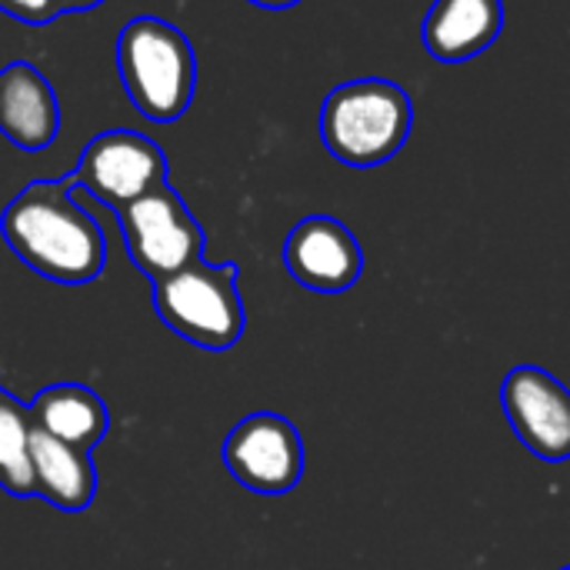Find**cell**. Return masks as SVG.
Masks as SVG:
<instances>
[{
  "label": "cell",
  "instance_id": "obj_1",
  "mask_svg": "<svg viewBox=\"0 0 570 570\" xmlns=\"http://www.w3.org/2000/svg\"><path fill=\"white\" fill-rule=\"evenodd\" d=\"M73 174L33 180L0 214V234L13 257L53 284H90L100 277L107 244L100 224L73 200Z\"/></svg>",
  "mask_w": 570,
  "mask_h": 570
},
{
  "label": "cell",
  "instance_id": "obj_2",
  "mask_svg": "<svg viewBox=\"0 0 570 570\" xmlns=\"http://www.w3.org/2000/svg\"><path fill=\"white\" fill-rule=\"evenodd\" d=\"M117 73L137 114L154 124H174L187 114L197 90L194 43L170 20L140 13L117 37Z\"/></svg>",
  "mask_w": 570,
  "mask_h": 570
},
{
  "label": "cell",
  "instance_id": "obj_3",
  "mask_svg": "<svg viewBox=\"0 0 570 570\" xmlns=\"http://www.w3.org/2000/svg\"><path fill=\"white\" fill-rule=\"evenodd\" d=\"M414 127L407 90L384 77L334 87L321 107V140L347 167H377L397 157Z\"/></svg>",
  "mask_w": 570,
  "mask_h": 570
},
{
  "label": "cell",
  "instance_id": "obj_4",
  "mask_svg": "<svg viewBox=\"0 0 570 570\" xmlns=\"http://www.w3.org/2000/svg\"><path fill=\"white\" fill-rule=\"evenodd\" d=\"M157 317L187 344L204 351H227L240 341L247 314L237 287V267L197 261L170 277L150 284Z\"/></svg>",
  "mask_w": 570,
  "mask_h": 570
},
{
  "label": "cell",
  "instance_id": "obj_5",
  "mask_svg": "<svg viewBox=\"0 0 570 570\" xmlns=\"http://www.w3.org/2000/svg\"><path fill=\"white\" fill-rule=\"evenodd\" d=\"M117 224L127 257L150 284L204 261V230L170 184L120 207Z\"/></svg>",
  "mask_w": 570,
  "mask_h": 570
},
{
  "label": "cell",
  "instance_id": "obj_6",
  "mask_svg": "<svg viewBox=\"0 0 570 570\" xmlns=\"http://www.w3.org/2000/svg\"><path fill=\"white\" fill-rule=\"evenodd\" d=\"M70 174L80 190L120 210L167 184V154L150 137L114 127L97 134L80 150V160Z\"/></svg>",
  "mask_w": 570,
  "mask_h": 570
},
{
  "label": "cell",
  "instance_id": "obj_7",
  "mask_svg": "<svg viewBox=\"0 0 570 570\" xmlns=\"http://www.w3.org/2000/svg\"><path fill=\"white\" fill-rule=\"evenodd\" d=\"M224 464L230 478L261 498H284L304 478L301 431L271 411L247 414L224 441Z\"/></svg>",
  "mask_w": 570,
  "mask_h": 570
},
{
  "label": "cell",
  "instance_id": "obj_8",
  "mask_svg": "<svg viewBox=\"0 0 570 570\" xmlns=\"http://www.w3.org/2000/svg\"><path fill=\"white\" fill-rule=\"evenodd\" d=\"M514 438L541 461H570V391L544 367L518 364L501 384Z\"/></svg>",
  "mask_w": 570,
  "mask_h": 570
},
{
  "label": "cell",
  "instance_id": "obj_9",
  "mask_svg": "<svg viewBox=\"0 0 570 570\" xmlns=\"http://www.w3.org/2000/svg\"><path fill=\"white\" fill-rule=\"evenodd\" d=\"M287 274L314 294H344L364 274V250L337 217L314 214L294 224L284 240Z\"/></svg>",
  "mask_w": 570,
  "mask_h": 570
},
{
  "label": "cell",
  "instance_id": "obj_10",
  "mask_svg": "<svg viewBox=\"0 0 570 570\" xmlns=\"http://www.w3.org/2000/svg\"><path fill=\"white\" fill-rule=\"evenodd\" d=\"M0 134L17 150H43L60 134L57 90L27 60L0 67Z\"/></svg>",
  "mask_w": 570,
  "mask_h": 570
},
{
  "label": "cell",
  "instance_id": "obj_11",
  "mask_svg": "<svg viewBox=\"0 0 570 570\" xmlns=\"http://www.w3.org/2000/svg\"><path fill=\"white\" fill-rule=\"evenodd\" d=\"M504 30L501 0H434L421 37L434 60L464 63L484 53Z\"/></svg>",
  "mask_w": 570,
  "mask_h": 570
},
{
  "label": "cell",
  "instance_id": "obj_12",
  "mask_svg": "<svg viewBox=\"0 0 570 570\" xmlns=\"http://www.w3.org/2000/svg\"><path fill=\"white\" fill-rule=\"evenodd\" d=\"M30 471H33V498L53 504L57 511L77 514L90 508L97 494V471L90 451L63 444L37 428L30 434Z\"/></svg>",
  "mask_w": 570,
  "mask_h": 570
},
{
  "label": "cell",
  "instance_id": "obj_13",
  "mask_svg": "<svg viewBox=\"0 0 570 570\" xmlns=\"http://www.w3.org/2000/svg\"><path fill=\"white\" fill-rule=\"evenodd\" d=\"M27 407L37 431L80 451H94L110 431L107 404L83 384H50Z\"/></svg>",
  "mask_w": 570,
  "mask_h": 570
},
{
  "label": "cell",
  "instance_id": "obj_14",
  "mask_svg": "<svg viewBox=\"0 0 570 570\" xmlns=\"http://www.w3.org/2000/svg\"><path fill=\"white\" fill-rule=\"evenodd\" d=\"M30 434V407L0 384V488L13 498H33Z\"/></svg>",
  "mask_w": 570,
  "mask_h": 570
},
{
  "label": "cell",
  "instance_id": "obj_15",
  "mask_svg": "<svg viewBox=\"0 0 570 570\" xmlns=\"http://www.w3.org/2000/svg\"><path fill=\"white\" fill-rule=\"evenodd\" d=\"M0 10L20 23H30V27H43L60 13L57 0H0Z\"/></svg>",
  "mask_w": 570,
  "mask_h": 570
},
{
  "label": "cell",
  "instance_id": "obj_16",
  "mask_svg": "<svg viewBox=\"0 0 570 570\" xmlns=\"http://www.w3.org/2000/svg\"><path fill=\"white\" fill-rule=\"evenodd\" d=\"M104 0H57V10L60 13H77V10H94L100 7Z\"/></svg>",
  "mask_w": 570,
  "mask_h": 570
},
{
  "label": "cell",
  "instance_id": "obj_17",
  "mask_svg": "<svg viewBox=\"0 0 570 570\" xmlns=\"http://www.w3.org/2000/svg\"><path fill=\"white\" fill-rule=\"evenodd\" d=\"M254 7H264V10H287V7H297L301 0H247Z\"/></svg>",
  "mask_w": 570,
  "mask_h": 570
},
{
  "label": "cell",
  "instance_id": "obj_18",
  "mask_svg": "<svg viewBox=\"0 0 570 570\" xmlns=\"http://www.w3.org/2000/svg\"><path fill=\"white\" fill-rule=\"evenodd\" d=\"M564 570H570V568H564Z\"/></svg>",
  "mask_w": 570,
  "mask_h": 570
}]
</instances>
